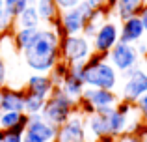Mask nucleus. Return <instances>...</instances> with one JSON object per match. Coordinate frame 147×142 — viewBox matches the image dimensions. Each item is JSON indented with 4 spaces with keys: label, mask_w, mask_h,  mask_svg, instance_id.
<instances>
[{
    "label": "nucleus",
    "mask_w": 147,
    "mask_h": 142,
    "mask_svg": "<svg viewBox=\"0 0 147 142\" xmlns=\"http://www.w3.org/2000/svg\"><path fill=\"white\" fill-rule=\"evenodd\" d=\"M125 82H123L121 97L130 103H136L144 94H147V71L144 67H132V69L121 73Z\"/></svg>",
    "instance_id": "7"
},
{
    "label": "nucleus",
    "mask_w": 147,
    "mask_h": 142,
    "mask_svg": "<svg viewBox=\"0 0 147 142\" xmlns=\"http://www.w3.org/2000/svg\"><path fill=\"white\" fill-rule=\"evenodd\" d=\"M115 142H140V140H138L136 137H132V135H129V137L123 135V137H119V139L115 140Z\"/></svg>",
    "instance_id": "31"
},
{
    "label": "nucleus",
    "mask_w": 147,
    "mask_h": 142,
    "mask_svg": "<svg viewBox=\"0 0 147 142\" xmlns=\"http://www.w3.org/2000/svg\"><path fill=\"white\" fill-rule=\"evenodd\" d=\"M47 99L24 90V114H41Z\"/></svg>",
    "instance_id": "23"
},
{
    "label": "nucleus",
    "mask_w": 147,
    "mask_h": 142,
    "mask_svg": "<svg viewBox=\"0 0 147 142\" xmlns=\"http://www.w3.org/2000/svg\"><path fill=\"white\" fill-rule=\"evenodd\" d=\"M108 62L115 67L119 73H125L132 67L140 66V52H138V47L132 43H123V41H117L114 45L110 52H108Z\"/></svg>",
    "instance_id": "6"
},
{
    "label": "nucleus",
    "mask_w": 147,
    "mask_h": 142,
    "mask_svg": "<svg viewBox=\"0 0 147 142\" xmlns=\"http://www.w3.org/2000/svg\"><path fill=\"white\" fill-rule=\"evenodd\" d=\"M145 51H147V43H140V45H138V52H140V56H144Z\"/></svg>",
    "instance_id": "35"
},
{
    "label": "nucleus",
    "mask_w": 147,
    "mask_h": 142,
    "mask_svg": "<svg viewBox=\"0 0 147 142\" xmlns=\"http://www.w3.org/2000/svg\"><path fill=\"white\" fill-rule=\"evenodd\" d=\"M37 34V28H15L11 32V37H13V45L19 52H22L30 43L34 41Z\"/></svg>",
    "instance_id": "21"
},
{
    "label": "nucleus",
    "mask_w": 147,
    "mask_h": 142,
    "mask_svg": "<svg viewBox=\"0 0 147 142\" xmlns=\"http://www.w3.org/2000/svg\"><path fill=\"white\" fill-rule=\"evenodd\" d=\"M140 19H142V24H144V30H145V34H147V6H145V10L142 11Z\"/></svg>",
    "instance_id": "32"
},
{
    "label": "nucleus",
    "mask_w": 147,
    "mask_h": 142,
    "mask_svg": "<svg viewBox=\"0 0 147 142\" xmlns=\"http://www.w3.org/2000/svg\"><path fill=\"white\" fill-rule=\"evenodd\" d=\"M26 131L36 135L43 142H56V135H58V127L49 124V122H45L41 114H28Z\"/></svg>",
    "instance_id": "12"
},
{
    "label": "nucleus",
    "mask_w": 147,
    "mask_h": 142,
    "mask_svg": "<svg viewBox=\"0 0 147 142\" xmlns=\"http://www.w3.org/2000/svg\"><path fill=\"white\" fill-rule=\"evenodd\" d=\"M78 110V101L71 99L69 95H65V92L60 86H54L52 94L47 97L45 107L41 110V116L45 122L60 127L63 122H67L73 114Z\"/></svg>",
    "instance_id": "3"
},
{
    "label": "nucleus",
    "mask_w": 147,
    "mask_h": 142,
    "mask_svg": "<svg viewBox=\"0 0 147 142\" xmlns=\"http://www.w3.org/2000/svg\"><path fill=\"white\" fill-rule=\"evenodd\" d=\"M90 6H93V7H100V6H104V0H86Z\"/></svg>",
    "instance_id": "34"
},
{
    "label": "nucleus",
    "mask_w": 147,
    "mask_h": 142,
    "mask_svg": "<svg viewBox=\"0 0 147 142\" xmlns=\"http://www.w3.org/2000/svg\"><path fill=\"white\" fill-rule=\"evenodd\" d=\"M106 118H108V129H110L112 137L119 139V137H123L129 131V116H125V114L117 112L114 109L110 114H106Z\"/></svg>",
    "instance_id": "18"
},
{
    "label": "nucleus",
    "mask_w": 147,
    "mask_h": 142,
    "mask_svg": "<svg viewBox=\"0 0 147 142\" xmlns=\"http://www.w3.org/2000/svg\"><path fill=\"white\" fill-rule=\"evenodd\" d=\"M82 99H86L91 107L95 109V112H100V114H110L112 110L115 109L119 97L114 90H104V88H88L84 90L82 94Z\"/></svg>",
    "instance_id": "9"
},
{
    "label": "nucleus",
    "mask_w": 147,
    "mask_h": 142,
    "mask_svg": "<svg viewBox=\"0 0 147 142\" xmlns=\"http://www.w3.org/2000/svg\"><path fill=\"white\" fill-rule=\"evenodd\" d=\"M28 4H36V0H28Z\"/></svg>",
    "instance_id": "38"
},
{
    "label": "nucleus",
    "mask_w": 147,
    "mask_h": 142,
    "mask_svg": "<svg viewBox=\"0 0 147 142\" xmlns=\"http://www.w3.org/2000/svg\"><path fill=\"white\" fill-rule=\"evenodd\" d=\"M0 60H2V54H0Z\"/></svg>",
    "instance_id": "40"
},
{
    "label": "nucleus",
    "mask_w": 147,
    "mask_h": 142,
    "mask_svg": "<svg viewBox=\"0 0 147 142\" xmlns=\"http://www.w3.org/2000/svg\"><path fill=\"white\" fill-rule=\"evenodd\" d=\"M117 82H119V71L108 62V56L91 52V56L84 62V84L88 88L115 90Z\"/></svg>",
    "instance_id": "2"
},
{
    "label": "nucleus",
    "mask_w": 147,
    "mask_h": 142,
    "mask_svg": "<svg viewBox=\"0 0 147 142\" xmlns=\"http://www.w3.org/2000/svg\"><path fill=\"white\" fill-rule=\"evenodd\" d=\"M88 142H100V140H88Z\"/></svg>",
    "instance_id": "39"
},
{
    "label": "nucleus",
    "mask_w": 147,
    "mask_h": 142,
    "mask_svg": "<svg viewBox=\"0 0 147 142\" xmlns=\"http://www.w3.org/2000/svg\"><path fill=\"white\" fill-rule=\"evenodd\" d=\"M22 142H43L41 139H37L36 135H32V133L24 131V137H22Z\"/></svg>",
    "instance_id": "30"
},
{
    "label": "nucleus",
    "mask_w": 147,
    "mask_h": 142,
    "mask_svg": "<svg viewBox=\"0 0 147 142\" xmlns=\"http://www.w3.org/2000/svg\"><path fill=\"white\" fill-rule=\"evenodd\" d=\"M145 0H117L115 4V15L119 21H125L134 15H142V11L145 10Z\"/></svg>",
    "instance_id": "17"
},
{
    "label": "nucleus",
    "mask_w": 147,
    "mask_h": 142,
    "mask_svg": "<svg viewBox=\"0 0 147 142\" xmlns=\"http://www.w3.org/2000/svg\"><path fill=\"white\" fill-rule=\"evenodd\" d=\"M60 88L65 92V95H69L75 101H78L82 97L84 90H86V84H84V62L71 64L69 66V71L63 77Z\"/></svg>",
    "instance_id": "11"
},
{
    "label": "nucleus",
    "mask_w": 147,
    "mask_h": 142,
    "mask_svg": "<svg viewBox=\"0 0 147 142\" xmlns=\"http://www.w3.org/2000/svg\"><path fill=\"white\" fill-rule=\"evenodd\" d=\"M119 41V26L114 21H104L91 37V45H93V52L99 54H106L114 49V45Z\"/></svg>",
    "instance_id": "10"
},
{
    "label": "nucleus",
    "mask_w": 147,
    "mask_h": 142,
    "mask_svg": "<svg viewBox=\"0 0 147 142\" xmlns=\"http://www.w3.org/2000/svg\"><path fill=\"white\" fill-rule=\"evenodd\" d=\"M142 60H144V69L147 71V51H145V54L142 56Z\"/></svg>",
    "instance_id": "36"
},
{
    "label": "nucleus",
    "mask_w": 147,
    "mask_h": 142,
    "mask_svg": "<svg viewBox=\"0 0 147 142\" xmlns=\"http://www.w3.org/2000/svg\"><path fill=\"white\" fill-rule=\"evenodd\" d=\"M115 4H117V0H104V7H106L108 11H112L115 7Z\"/></svg>",
    "instance_id": "33"
},
{
    "label": "nucleus",
    "mask_w": 147,
    "mask_h": 142,
    "mask_svg": "<svg viewBox=\"0 0 147 142\" xmlns=\"http://www.w3.org/2000/svg\"><path fill=\"white\" fill-rule=\"evenodd\" d=\"M22 137H24V133H19V131H15V129H9V131L4 133L2 142H22Z\"/></svg>",
    "instance_id": "28"
},
{
    "label": "nucleus",
    "mask_w": 147,
    "mask_h": 142,
    "mask_svg": "<svg viewBox=\"0 0 147 142\" xmlns=\"http://www.w3.org/2000/svg\"><path fill=\"white\" fill-rule=\"evenodd\" d=\"M15 26H17V28H39L41 26L39 13H37L34 4H30V6L15 19Z\"/></svg>",
    "instance_id": "20"
},
{
    "label": "nucleus",
    "mask_w": 147,
    "mask_h": 142,
    "mask_svg": "<svg viewBox=\"0 0 147 142\" xmlns=\"http://www.w3.org/2000/svg\"><path fill=\"white\" fill-rule=\"evenodd\" d=\"M56 142H88V131H86V118L76 110L67 122L58 127Z\"/></svg>",
    "instance_id": "8"
},
{
    "label": "nucleus",
    "mask_w": 147,
    "mask_h": 142,
    "mask_svg": "<svg viewBox=\"0 0 147 142\" xmlns=\"http://www.w3.org/2000/svg\"><path fill=\"white\" fill-rule=\"evenodd\" d=\"M4 6H6V10L17 19L30 4H28V0H4Z\"/></svg>",
    "instance_id": "26"
},
{
    "label": "nucleus",
    "mask_w": 147,
    "mask_h": 142,
    "mask_svg": "<svg viewBox=\"0 0 147 142\" xmlns=\"http://www.w3.org/2000/svg\"><path fill=\"white\" fill-rule=\"evenodd\" d=\"M145 30L144 24H142L140 15H134V17H129L125 21H121V26H119V41L123 43H138L142 41Z\"/></svg>",
    "instance_id": "14"
},
{
    "label": "nucleus",
    "mask_w": 147,
    "mask_h": 142,
    "mask_svg": "<svg viewBox=\"0 0 147 142\" xmlns=\"http://www.w3.org/2000/svg\"><path fill=\"white\" fill-rule=\"evenodd\" d=\"M95 13V7L90 6L86 0L78 4L75 7H69V10L60 11V22H61V30H63V36H76V34L84 32V26L88 24L91 17Z\"/></svg>",
    "instance_id": "4"
},
{
    "label": "nucleus",
    "mask_w": 147,
    "mask_h": 142,
    "mask_svg": "<svg viewBox=\"0 0 147 142\" xmlns=\"http://www.w3.org/2000/svg\"><path fill=\"white\" fill-rule=\"evenodd\" d=\"M60 52H61V60H65L71 66V64L86 62L93 52V45H91V39L86 37L84 34L63 36L60 41Z\"/></svg>",
    "instance_id": "5"
},
{
    "label": "nucleus",
    "mask_w": 147,
    "mask_h": 142,
    "mask_svg": "<svg viewBox=\"0 0 147 142\" xmlns=\"http://www.w3.org/2000/svg\"><path fill=\"white\" fill-rule=\"evenodd\" d=\"M15 30V17L6 10L4 6V0L0 2V32L6 36V34H11Z\"/></svg>",
    "instance_id": "24"
},
{
    "label": "nucleus",
    "mask_w": 147,
    "mask_h": 142,
    "mask_svg": "<svg viewBox=\"0 0 147 142\" xmlns=\"http://www.w3.org/2000/svg\"><path fill=\"white\" fill-rule=\"evenodd\" d=\"M134 107H136V110H138V114H140L142 122L147 125V94L142 95V97L134 103Z\"/></svg>",
    "instance_id": "27"
},
{
    "label": "nucleus",
    "mask_w": 147,
    "mask_h": 142,
    "mask_svg": "<svg viewBox=\"0 0 147 142\" xmlns=\"http://www.w3.org/2000/svg\"><path fill=\"white\" fill-rule=\"evenodd\" d=\"M24 112V90L17 88H0V112Z\"/></svg>",
    "instance_id": "13"
},
{
    "label": "nucleus",
    "mask_w": 147,
    "mask_h": 142,
    "mask_svg": "<svg viewBox=\"0 0 147 142\" xmlns=\"http://www.w3.org/2000/svg\"><path fill=\"white\" fill-rule=\"evenodd\" d=\"M67 71H69V64L65 62V60H60V62L52 67V71H50L49 75H50V79H52L54 86H60L61 80H63V77L67 75Z\"/></svg>",
    "instance_id": "25"
},
{
    "label": "nucleus",
    "mask_w": 147,
    "mask_h": 142,
    "mask_svg": "<svg viewBox=\"0 0 147 142\" xmlns=\"http://www.w3.org/2000/svg\"><path fill=\"white\" fill-rule=\"evenodd\" d=\"M145 4H147V2H145Z\"/></svg>",
    "instance_id": "41"
},
{
    "label": "nucleus",
    "mask_w": 147,
    "mask_h": 142,
    "mask_svg": "<svg viewBox=\"0 0 147 142\" xmlns=\"http://www.w3.org/2000/svg\"><path fill=\"white\" fill-rule=\"evenodd\" d=\"M60 34L49 26V28H37L34 41L22 51L24 64L34 73H50L52 67L61 60L60 52Z\"/></svg>",
    "instance_id": "1"
},
{
    "label": "nucleus",
    "mask_w": 147,
    "mask_h": 142,
    "mask_svg": "<svg viewBox=\"0 0 147 142\" xmlns=\"http://www.w3.org/2000/svg\"><path fill=\"white\" fill-rule=\"evenodd\" d=\"M28 120V114L24 112H13V110H9V112H0V129H4V131H9V129L17 127L19 124H22V122Z\"/></svg>",
    "instance_id": "22"
},
{
    "label": "nucleus",
    "mask_w": 147,
    "mask_h": 142,
    "mask_svg": "<svg viewBox=\"0 0 147 142\" xmlns=\"http://www.w3.org/2000/svg\"><path fill=\"white\" fill-rule=\"evenodd\" d=\"M36 10L39 13L41 22H47V24H52L58 17H60V7L54 0H36Z\"/></svg>",
    "instance_id": "19"
},
{
    "label": "nucleus",
    "mask_w": 147,
    "mask_h": 142,
    "mask_svg": "<svg viewBox=\"0 0 147 142\" xmlns=\"http://www.w3.org/2000/svg\"><path fill=\"white\" fill-rule=\"evenodd\" d=\"M24 90L47 99L54 90V82H52V79H50L49 73H34V75L28 77Z\"/></svg>",
    "instance_id": "15"
},
{
    "label": "nucleus",
    "mask_w": 147,
    "mask_h": 142,
    "mask_svg": "<svg viewBox=\"0 0 147 142\" xmlns=\"http://www.w3.org/2000/svg\"><path fill=\"white\" fill-rule=\"evenodd\" d=\"M4 37H6V36H4V34L0 32V43H2V41H4Z\"/></svg>",
    "instance_id": "37"
},
{
    "label": "nucleus",
    "mask_w": 147,
    "mask_h": 142,
    "mask_svg": "<svg viewBox=\"0 0 147 142\" xmlns=\"http://www.w3.org/2000/svg\"><path fill=\"white\" fill-rule=\"evenodd\" d=\"M54 2L58 4V7H60V11H63V10H69V7H75V6H78L82 0H54Z\"/></svg>",
    "instance_id": "29"
},
{
    "label": "nucleus",
    "mask_w": 147,
    "mask_h": 142,
    "mask_svg": "<svg viewBox=\"0 0 147 142\" xmlns=\"http://www.w3.org/2000/svg\"><path fill=\"white\" fill-rule=\"evenodd\" d=\"M86 118V131L91 133L93 140H99L102 137L110 135V129H108V118L100 112H93L90 116H84Z\"/></svg>",
    "instance_id": "16"
}]
</instances>
